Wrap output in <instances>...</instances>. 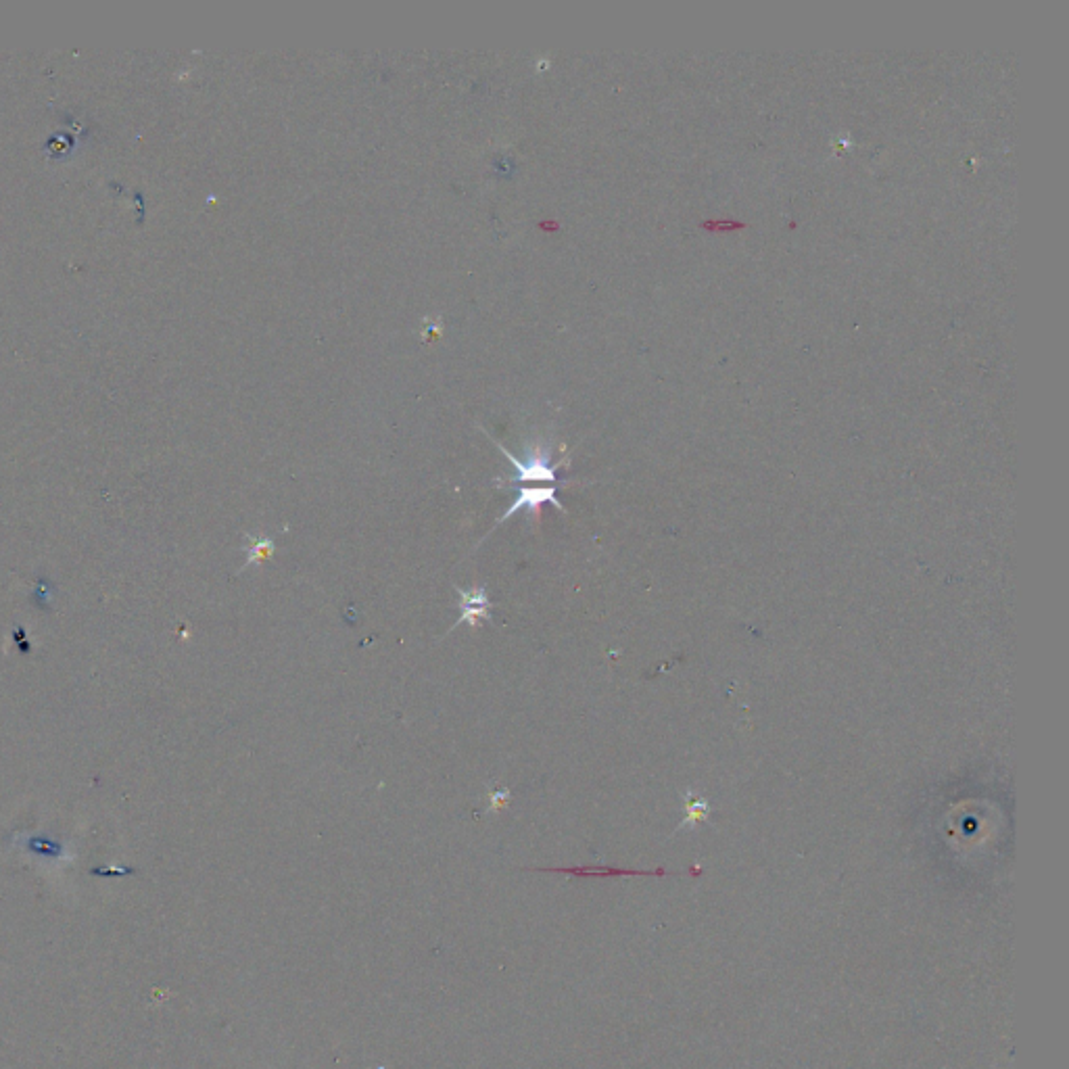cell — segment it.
<instances>
[{"label":"cell","instance_id":"1","mask_svg":"<svg viewBox=\"0 0 1069 1069\" xmlns=\"http://www.w3.org/2000/svg\"><path fill=\"white\" fill-rule=\"evenodd\" d=\"M495 445L506 456V460L514 466L518 483L527 487L529 483H556L558 481L556 466H552L550 443H545V441L533 443L529 449H525V460H518L502 443L495 441Z\"/></svg>","mask_w":1069,"mask_h":1069},{"label":"cell","instance_id":"3","mask_svg":"<svg viewBox=\"0 0 1069 1069\" xmlns=\"http://www.w3.org/2000/svg\"><path fill=\"white\" fill-rule=\"evenodd\" d=\"M543 504H552L556 510L566 512V510H564V504L558 500V487H556V485H554V487H520V489H518V495H516V500L508 506V510H506L500 518L495 520V527L504 525V522H506L508 518L516 516V514L522 512V510L529 512V514H533V516L537 518V516H539V508H541ZM495 527H493V529H495Z\"/></svg>","mask_w":1069,"mask_h":1069},{"label":"cell","instance_id":"4","mask_svg":"<svg viewBox=\"0 0 1069 1069\" xmlns=\"http://www.w3.org/2000/svg\"><path fill=\"white\" fill-rule=\"evenodd\" d=\"M245 537H247V541H249V548H247V562L241 566L239 573H243L245 568H249V566H253V564H255V566L264 564V562H266L270 556H274V552H276V543H274V539L268 537V535H264V533H259V535H251V533H247Z\"/></svg>","mask_w":1069,"mask_h":1069},{"label":"cell","instance_id":"5","mask_svg":"<svg viewBox=\"0 0 1069 1069\" xmlns=\"http://www.w3.org/2000/svg\"><path fill=\"white\" fill-rule=\"evenodd\" d=\"M510 800V790H500V792H489V811H500L506 806V802Z\"/></svg>","mask_w":1069,"mask_h":1069},{"label":"cell","instance_id":"2","mask_svg":"<svg viewBox=\"0 0 1069 1069\" xmlns=\"http://www.w3.org/2000/svg\"><path fill=\"white\" fill-rule=\"evenodd\" d=\"M458 591V608H460V616L458 621L454 623V627H449V633L454 631L456 627L460 625H468L470 629H479L483 627V623L491 621L493 619V602L489 598L487 593V585L485 583H474L470 589H462V587H456Z\"/></svg>","mask_w":1069,"mask_h":1069}]
</instances>
